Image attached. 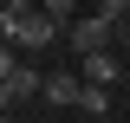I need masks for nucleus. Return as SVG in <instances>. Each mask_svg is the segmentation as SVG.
<instances>
[{
	"instance_id": "0eeeda50",
	"label": "nucleus",
	"mask_w": 130,
	"mask_h": 123,
	"mask_svg": "<svg viewBox=\"0 0 130 123\" xmlns=\"http://www.w3.org/2000/svg\"><path fill=\"white\" fill-rule=\"evenodd\" d=\"M39 7H46L59 26H72V19H78V0H39Z\"/></svg>"
},
{
	"instance_id": "423d86ee",
	"label": "nucleus",
	"mask_w": 130,
	"mask_h": 123,
	"mask_svg": "<svg viewBox=\"0 0 130 123\" xmlns=\"http://www.w3.org/2000/svg\"><path fill=\"white\" fill-rule=\"evenodd\" d=\"M78 110L104 117V110H111V84H91V78H85V97H78Z\"/></svg>"
},
{
	"instance_id": "f03ea898",
	"label": "nucleus",
	"mask_w": 130,
	"mask_h": 123,
	"mask_svg": "<svg viewBox=\"0 0 130 123\" xmlns=\"http://www.w3.org/2000/svg\"><path fill=\"white\" fill-rule=\"evenodd\" d=\"M111 39H117L111 13H78L72 26H65V52H72V58H91V52H104Z\"/></svg>"
},
{
	"instance_id": "20e7f679",
	"label": "nucleus",
	"mask_w": 130,
	"mask_h": 123,
	"mask_svg": "<svg viewBox=\"0 0 130 123\" xmlns=\"http://www.w3.org/2000/svg\"><path fill=\"white\" fill-rule=\"evenodd\" d=\"M78 71L91 78V84H124V65H117V52H111V46L91 52V58H78Z\"/></svg>"
},
{
	"instance_id": "39448f33",
	"label": "nucleus",
	"mask_w": 130,
	"mask_h": 123,
	"mask_svg": "<svg viewBox=\"0 0 130 123\" xmlns=\"http://www.w3.org/2000/svg\"><path fill=\"white\" fill-rule=\"evenodd\" d=\"M46 97L78 110V97H85V71H52V78H46Z\"/></svg>"
},
{
	"instance_id": "f257e3e1",
	"label": "nucleus",
	"mask_w": 130,
	"mask_h": 123,
	"mask_svg": "<svg viewBox=\"0 0 130 123\" xmlns=\"http://www.w3.org/2000/svg\"><path fill=\"white\" fill-rule=\"evenodd\" d=\"M0 32H7L13 46H32V52L52 46V39H65V26L46 13V7H39V13H0Z\"/></svg>"
},
{
	"instance_id": "7ed1b4c3",
	"label": "nucleus",
	"mask_w": 130,
	"mask_h": 123,
	"mask_svg": "<svg viewBox=\"0 0 130 123\" xmlns=\"http://www.w3.org/2000/svg\"><path fill=\"white\" fill-rule=\"evenodd\" d=\"M0 97H7V110L26 104V97H46V78L32 71V65H20L13 46H7V58H0Z\"/></svg>"
},
{
	"instance_id": "6e6552de",
	"label": "nucleus",
	"mask_w": 130,
	"mask_h": 123,
	"mask_svg": "<svg viewBox=\"0 0 130 123\" xmlns=\"http://www.w3.org/2000/svg\"><path fill=\"white\" fill-rule=\"evenodd\" d=\"M7 13H39V0H7Z\"/></svg>"
}]
</instances>
